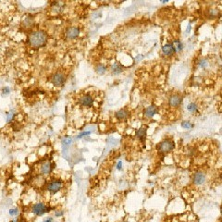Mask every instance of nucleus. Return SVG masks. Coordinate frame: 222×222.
Wrapping results in <instances>:
<instances>
[{"label": "nucleus", "mask_w": 222, "mask_h": 222, "mask_svg": "<svg viewBox=\"0 0 222 222\" xmlns=\"http://www.w3.org/2000/svg\"><path fill=\"white\" fill-rule=\"evenodd\" d=\"M47 34L44 31L37 30L32 32L28 36V43L30 47L33 48H41L47 43Z\"/></svg>", "instance_id": "obj_1"}, {"label": "nucleus", "mask_w": 222, "mask_h": 222, "mask_svg": "<svg viewBox=\"0 0 222 222\" xmlns=\"http://www.w3.org/2000/svg\"><path fill=\"white\" fill-rule=\"evenodd\" d=\"M175 147H176V144L174 141L170 139H166V140L161 141L156 145V150L158 151L160 155H166L172 152L175 149Z\"/></svg>", "instance_id": "obj_2"}, {"label": "nucleus", "mask_w": 222, "mask_h": 222, "mask_svg": "<svg viewBox=\"0 0 222 222\" xmlns=\"http://www.w3.org/2000/svg\"><path fill=\"white\" fill-rule=\"evenodd\" d=\"M51 211V206L47 205V204L39 202V203H36L32 206V212L33 215L38 216V217H41L43 215L47 213H49Z\"/></svg>", "instance_id": "obj_3"}, {"label": "nucleus", "mask_w": 222, "mask_h": 222, "mask_svg": "<svg viewBox=\"0 0 222 222\" xmlns=\"http://www.w3.org/2000/svg\"><path fill=\"white\" fill-rule=\"evenodd\" d=\"M64 187V181L61 179H54L52 180L47 186V190L48 191V193L51 194H55L58 193L59 191L62 190Z\"/></svg>", "instance_id": "obj_4"}, {"label": "nucleus", "mask_w": 222, "mask_h": 222, "mask_svg": "<svg viewBox=\"0 0 222 222\" xmlns=\"http://www.w3.org/2000/svg\"><path fill=\"white\" fill-rule=\"evenodd\" d=\"M50 82H52L53 85H55L56 87H62L66 82V75L63 72L58 71L52 75Z\"/></svg>", "instance_id": "obj_5"}, {"label": "nucleus", "mask_w": 222, "mask_h": 222, "mask_svg": "<svg viewBox=\"0 0 222 222\" xmlns=\"http://www.w3.org/2000/svg\"><path fill=\"white\" fill-rule=\"evenodd\" d=\"M80 33H81V30L76 26L68 27L65 31V36L68 40H73V39H76V38H78Z\"/></svg>", "instance_id": "obj_6"}, {"label": "nucleus", "mask_w": 222, "mask_h": 222, "mask_svg": "<svg viewBox=\"0 0 222 222\" xmlns=\"http://www.w3.org/2000/svg\"><path fill=\"white\" fill-rule=\"evenodd\" d=\"M206 181V175L201 170L194 172L193 175V182L194 185H203Z\"/></svg>", "instance_id": "obj_7"}, {"label": "nucleus", "mask_w": 222, "mask_h": 222, "mask_svg": "<svg viewBox=\"0 0 222 222\" xmlns=\"http://www.w3.org/2000/svg\"><path fill=\"white\" fill-rule=\"evenodd\" d=\"M94 97L92 96L91 95H82L80 100H79V104L82 106H86V108H92L94 106Z\"/></svg>", "instance_id": "obj_8"}, {"label": "nucleus", "mask_w": 222, "mask_h": 222, "mask_svg": "<svg viewBox=\"0 0 222 222\" xmlns=\"http://www.w3.org/2000/svg\"><path fill=\"white\" fill-rule=\"evenodd\" d=\"M157 113H158V108H157V106H155V105H151V106H147V108H145L144 111H143L144 117L146 119H152Z\"/></svg>", "instance_id": "obj_9"}, {"label": "nucleus", "mask_w": 222, "mask_h": 222, "mask_svg": "<svg viewBox=\"0 0 222 222\" xmlns=\"http://www.w3.org/2000/svg\"><path fill=\"white\" fill-rule=\"evenodd\" d=\"M182 103V96L180 95H172L168 99V104L172 108H178Z\"/></svg>", "instance_id": "obj_10"}, {"label": "nucleus", "mask_w": 222, "mask_h": 222, "mask_svg": "<svg viewBox=\"0 0 222 222\" xmlns=\"http://www.w3.org/2000/svg\"><path fill=\"white\" fill-rule=\"evenodd\" d=\"M53 170V165L50 161H44L40 166V172L42 175H48Z\"/></svg>", "instance_id": "obj_11"}, {"label": "nucleus", "mask_w": 222, "mask_h": 222, "mask_svg": "<svg viewBox=\"0 0 222 222\" xmlns=\"http://www.w3.org/2000/svg\"><path fill=\"white\" fill-rule=\"evenodd\" d=\"M161 50H162L163 54L165 56H167V57H172L175 54V53H176V49H175L174 45L172 44H164L163 47H162V48H161Z\"/></svg>", "instance_id": "obj_12"}, {"label": "nucleus", "mask_w": 222, "mask_h": 222, "mask_svg": "<svg viewBox=\"0 0 222 222\" xmlns=\"http://www.w3.org/2000/svg\"><path fill=\"white\" fill-rule=\"evenodd\" d=\"M146 135H147V129L145 127H141L136 131L137 139L140 140L141 142H144L146 140Z\"/></svg>", "instance_id": "obj_13"}, {"label": "nucleus", "mask_w": 222, "mask_h": 222, "mask_svg": "<svg viewBox=\"0 0 222 222\" xmlns=\"http://www.w3.org/2000/svg\"><path fill=\"white\" fill-rule=\"evenodd\" d=\"M129 117V111L126 108L120 109L115 113V118L119 120H124Z\"/></svg>", "instance_id": "obj_14"}, {"label": "nucleus", "mask_w": 222, "mask_h": 222, "mask_svg": "<svg viewBox=\"0 0 222 222\" xmlns=\"http://www.w3.org/2000/svg\"><path fill=\"white\" fill-rule=\"evenodd\" d=\"M111 71L114 74H119L123 71V67L119 63H115L111 66Z\"/></svg>", "instance_id": "obj_15"}, {"label": "nucleus", "mask_w": 222, "mask_h": 222, "mask_svg": "<svg viewBox=\"0 0 222 222\" xmlns=\"http://www.w3.org/2000/svg\"><path fill=\"white\" fill-rule=\"evenodd\" d=\"M72 138L71 137H70V136H67V137H65V138L62 140V146H63V148L64 149H66V148H68L70 145L72 143Z\"/></svg>", "instance_id": "obj_16"}, {"label": "nucleus", "mask_w": 222, "mask_h": 222, "mask_svg": "<svg viewBox=\"0 0 222 222\" xmlns=\"http://www.w3.org/2000/svg\"><path fill=\"white\" fill-rule=\"evenodd\" d=\"M172 44L174 45V47L176 49V52H181V51L183 50V44L180 40H174V42L172 43Z\"/></svg>", "instance_id": "obj_17"}, {"label": "nucleus", "mask_w": 222, "mask_h": 222, "mask_svg": "<svg viewBox=\"0 0 222 222\" xmlns=\"http://www.w3.org/2000/svg\"><path fill=\"white\" fill-rule=\"evenodd\" d=\"M187 110L190 112V113H192V114H194V113H195L197 110H198V106H197V104H195V103H190V104H188V106H187Z\"/></svg>", "instance_id": "obj_18"}, {"label": "nucleus", "mask_w": 222, "mask_h": 222, "mask_svg": "<svg viewBox=\"0 0 222 222\" xmlns=\"http://www.w3.org/2000/svg\"><path fill=\"white\" fill-rule=\"evenodd\" d=\"M22 24H23V26H24L25 28H27V29L31 28V27H32V26L33 25V18L27 17V18L24 20V21L22 22Z\"/></svg>", "instance_id": "obj_19"}, {"label": "nucleus", "mask_w": 222, "mask_h": 222, "mask_svg": "<svg viewBox=\"0 0 222 222\" xmlns=\"http://www.w3.org/2000/svg\"><path fill=\"white\" fill-rule=\"evenodd\" d=\"M106 71V67L104 64H98L95 68V71L99 74V75H103Z\"/></svg>", "instance_id": "obj_20"}, {"label": "nucleus", "mask_w": 222, "mask_h": 222, "mask_svg": "<svg viewBox=\"0 0 222 222\" xmlns=\"http://www.w3.org/2000/svg\"><path fill=\"white\" fill-rule=\"evenodd\" d=\"M14 118H15L14 110H10L9 112H7V123H10V122L14 119Z\"/></svg>", "instance_id": "obj_21"}, {"label": "nucleus", "mask_w": 222, "mask_h": 222, "mask_svg": "<svg viewBox=\"0 0 222 222\" xmlns=\"http://www.w3.org/2000/svg\"><path fill=\"white\" fill-rule=\"evenodd\" d=\"M181 127L184 128V129H192L194 128V124L192 122H190L189 120H184L181 122Z\"/></svg>", "instance_id": "obj_22"}, {"label": "nucleus", "mask_w": 222, "mask_h": 222, "mask_svg": "<svg viewBox=\"0 0 222 222\" xmlns=\"http://www.w3.org/2000/svg\"><path fill=\"white\" fill-rule=\"evenodd\" d=\"M208 15H209V17H211V18H216L217 16H218V15H219V11L217 9H213L209 10Z\"/></svg>", "instance_id": "obj_23"}, {"label": "nucleus", "mask_w": 222, "mask_h": 222, "mask_svg": "<svg viewBox=\"0 0 222 222\" xmlns=\"http://www.w3.org/2000/svg\"><path fill=\"white\" fill-rule=\"evenodd\" d=\"M9 215H10L11 217H17V216L19 215V208H18V207L10 208L9 211Z\"/></svg>", "instance_id": "obj_24"}, {"label": "nucleus", "mask_w": 222, "mask_h": 222, "mask_svg": "<svg viewBox=\"0 0 222 222\" xmlns=\"http://www.w3.org/2000/svg\"><path fill=\"white\" fill-rule=\"evenodd\" d=\"M198 65H199V67H200V68H205L207 67V65H208V61L206 60V59H201L200 61H199Z\"/></svg>", "instance_id": "obj_25"}, {"label": "nucleus", "mask_w": 222, "mask_h": 222, "mask_svg": "<svg viewBox=\"0 0 222 222\" xmlns=\"http://www.w3.org/2000/svg\"><path fill=\"white\" fill-rule=\"evenodd\" d=\"M91 133H92V131H85V132H81V133L77 136V138H78V139L83 138V137H85V136H89Z\"/></svg>", "instance_id": "obj_26"}, {"label": "nucleus", "mask_w": 222, "mask_h": 222, "mask_svg": "<svg viewBox=\"0 0 222 222\" xmlns=\"http://www.w3.org/2000/svg\"><path fill=\"white\" fill-rule=\"evenodd\" d=\"M9 93H10V89L9 87H4L2 89V95H9Z\"/></svg>", "instance_id": "obj_27"}, {"label": "nucleus", "mask_w": 222, "mask_h": 222, "mask_svg": "<svg viewBox=\"0 0 222 222\" xmlns=\"http://www.w3.org/2000/svg\"><path fill=\"white\" fill-rule=\"evenodd\" d=\"M63 214H64V212H63L62 210H60V211H57V212L55 213V216H56V217H62Z\"/></svg>", "instance_id": "obj_28"}, {"label": "nucleus", "mask_w": 222, "mask_h": 222, "mask_svg": "<svg viewBox=\"0 0 222 222\" xmlns=\"http://www.w3.org/2000/svg\"><path fill=\"white\" fill-rule=\"evenodd\" d=\"M53 221H54V219H53L52 217H47V218H45L44 220V222H53Z\"/></svg>", "instance_id": "obj_29"}, {"label": "nucleus", "mask_w": 222, "mask_h": 222, "mask_svg": "<svg viewBox=\"0 0 222 222\" xmlns=\"http://www.w3.org/2000/svg\"><path fill=\"white\" fill-rule=\"evenodd\" d=\"M117 170H122V162L121 161L118 162V164H117Z\"/></svg>", "instance_id": "obj_30"}, {"label": "nucleus", "mask_w": 222, "mask_h": 222, "mask_svg": "<svg viewBox=\"0 0 222 222\" xmlns=\"http://www.w3.org/2000/svg\"><path fill=\"white\" fill-rule=\"evenodd\" d=\"M190 31H191V24L188 25V28H187V31H186V33H189Z\"/></svg>", "instance_id": "obj_31"}]
</instances>
